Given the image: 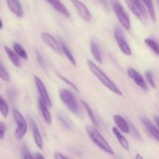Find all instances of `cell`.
Masks as SVG:
<instances>
[{
  "instance_id": "cell-4",
  "label": "cell",
  "mask_w": 159,
  "mask_h": 159,
  "mask_svg": "<svg viewBox=\"0 0 159 159\" xmlns=\"http://www.w3.org/2000/svg\"><path fill=\"white\" fill-rule=\"evenodd\" d=\"M59 96H60V99H61L64 104L68 107V110L71 113L77 114L79 112V103H78L77 99H75L73 93L69 90L62 89L59 92Z\"/></svg>"
},
{
  "instance_id": "cell-5",
  "label": "cell",
  "mask_w": 159,
  "mask_h": 159,
  "mask_svg": "<svg viewBox=\"0 0 159 159\" xmlns=\"http://www.w3.org/2000/svg\"><path fill=\"white\" fill-rule=\"evenodd\" d=\"M112 7H113L114 12L116 13L120 23L126 30L130 29V20L127 15V12L124 9V6H122L119 0H111Z\"/></svg>"
},
{
  "instance_id": "cell-23",
  "label": "cell",
  "mask_w": 159,
  "mask_h": 159,
  "mask_svg": "<svg viewBox=\"0 0 159 159\" xmlns=\"http://www.w3.org/2000/svg\"><path fill=\"white\" fill-rule=\"evenodd\" d=\"M82 103L83 104V106H84V107H85V110H86L87 113H88L89 117L91 122L93 123V124L95 126V127H98V126H99V124H98L97 120H96V116H95L94 113H93V111L92 110L91 107H90L89 106V104L87 103L86 102H85L84 100H82Z\"/></svg>"
},
{
  "instance_id": "cell-10",
  "label": "cell",
  "mask_w": 159,
  "mask_h": 159,
  "mask_svg": "<svg viewBox=\"0 0 159 159\" xmlns=\"http://www.w3.org/2000/svg\"><path fill=\"white\" fill-rule=\"evenodd\" d=\"M41 38L45 43L52 50H54L57 54H61V48L60 43L57 40L53 37L49 33L43 32L41 34Z\"/></svg>"
},
{
  "instance_id": "cell-14",
  "label": "cell",
  "mask_w": 159,
  "mask_h": 159,
  "mask_svg": "<svg viewBox=\"0 0 159 159\" xmlns=\"http://www.w3.org/2000/svg\"><path fill=\"white\" fill-rule=\"evenodd\" d=\"M141 122H142L143 125L145 127V128L148 130L149 133L153 136V138H155L156 141L158 140V127L155 126L148 118L145 117V116H141Z\"/></svg>"
},
{
  "instance_id": "cell-20",
  "label": "cell",
  "mask_w": 159,
  "mask_h": 159,
  "mask_svg": "<svg viewBox=\"0 0 159 159\" xmlns=\"http://www.w3.org/2000/svg\"><path fill=\"white\" fill-rule=\"evenodd\" d=\"M5 51H6V54H7V56L9 57V60H10L11 61H12V63L14 65V66L17 67V68H20V58H19V56L15 53V51L11 50L10 48H9L8 47H5Z\"/></svg>"
},
{
  "instance_id": "cell-22",
  "label": "cell",
  "mask_w": 159,
  "mask_h": 159,
  "mask_svg": "<svg viewBox=\"0 0 159 159\" xmlns=\"http://www.w3.org/2000/svg\"><path fill=\"white\" fill-rule=\"evenodd\" d=\"M60 45H61V51L65 54V55L68 57V59L69 60V61L72 64L73 66L75 67L76 66V61H75V58L73 56L72 53L71 52V51L69 50V48H68L66 44L64 43L63 41L60 42Z\"/></svg>"
},
{
  "instance_id": "cell-3",
  "label": "cell",
  "mask_w": 159,
  "mask_h": 159,
  "mask_svg": "<svg viewBox=\"0 0 159 159\" xmlns=\"http://www.w3.org/2000/svg\"><path fill=\"white\" fill-rule=\"evenodd\" d=\"M130 10L143 23H148V14L144 5L141 0H125Z\"/></svg>"
},
{
  "instance_id": "cell-34",
  "label": "cell",
  "mask_w": 159,
  "mask_h": 159,
  "mask_svg": "<svg viewBox=\"0 0 159 159\" xmlns=\"http://www.w3.org/2000/svg\"><path fill=\"white\" fill-rule=\"evenodd\" d=\"M6 131V126L4 123L0 121V139H2L5 137V134Z\"/></svg>"
},
{
  "instance_id": "cell-38",
  "label": "cell",
  "mask_w": 159,
  "mask_h": 159,
  "mask_svg": "<svg viewBox=\"0 0 159 159\" xmlns=\"http://www.w3.org/2000/svg\"><path fill=\"white\" fill-rule=\"evenodd\" d=\"M135 158H136V159H143V157L141 156L139 154H138V155H137V156L135 157Z\"/></svg>"
},
{
  "instance_id": "cell-19",
  "label": "cell",
  "mask_w": 159,
  "mask_h": 159,
  "mask_svg": "<svg viewBox=\"0 0 159 159\" xmlns=\"http://www.w3.org/2000/svg\"><path fill=\"white\" fill-rule=\"evenodd\" d=\"M90 50H91V52L93 54V57L95 58V60L97 62H99V64H102V54H101V51L99 49V46H98L97 43L94 41L90 42Z\"/></svg>"
},
{
  "instance_id": "cell-35",
  "label": "cell",
  "mask_w": 159,
  "mask_h": 159,
  "mask_svg": "<svg viewBox=\"0 0 159 159\" xmlns=\"http://www.w3.org/2000/svg\"><path fill=\"white\" fill-rule=\"evenodd\" d=\"M54 158L56 159H61V158H68V157H67L66 155H64L62 154L58 153V152H56L54 155Z\"/></svg>"
},
{
  "instance_id": "cell-29",
  "label": "cell",
  "mask_w": 159,
  "mask_h": 159,
  "mask_svg": "<svg viewBox=\"0 0 159 159\" xmlns=\"http://www.w3.org/2000/svg\"><path fill=\"white\" fill-rule=\"evenodd\" d=\"M128 124H129V133L131 134L132 136L134 137V138H137V139L141 140V134H140L138 129L135 127V126H134V124L130 122H128Z\"/></svg>"
},
{
  "instance_id": "cell-11",
  "label": "cell",
  "mask_w": 159,
  "mask_h": 159,
  "mask_svg": "<svg viewBox=\"0 0 159 159\" xmlns=\"http://www.w3.org/2000/svg\"><path fill=\"white\" fill-rule=\"evenodd\" d=\"M29 122L31 127V130H32L33 137H34L36 144H37V146L40 149H43V138H42L41 134H40V132L39 130L38 127H37V123L35 122V120L31 116H29Z\"/></svg>"
},
{
  "instance_id": "cell-12",
  "label": "cell",
  "mask_w": 159,
  "mask_h": 159,
  "mask_svg": "<svg viewBox=\"0 0 159 159\" xmlns=\"http://www.w3.org/2000/svg\"><path fill=\"white\" fill-rule=\"evenodd\" d=\"M127 74H128V75L133 79L134 82L140 88L143 89L144 90L147 89L148 88L145 81L143 79L142 76L138 73V71H137L134 68H129L128 71H127Z\"/></svg>"
},
{
  "instance_id": "cell-8",
  "label": "cell",
  "mask_w": 159,
  "mask_h": 159,
  "mask_svg": "<svg viewBox=\"0 0 159 159\" xmlns=\"http://www.w3.org/2000/svg\"><path fill=\"white\" fill-rule=\"evenodd\" d=\"M71 1L72 4L74 5L75 7L79 16L86 22L91 21L92 15L89 9L87 8V6L84 3H82V2L79 1V0H71Z\"/></svg>"
},
{
  "instance_id": "cell-36",
  "label": "cell",
  "mask_w": 159,
  "mask_h": 159,
  "mask_svg": "<svg viewBox=\"0 0 159 159\" xmlns=\"http://www.w3.org/2000/svg\"><path fill=\"white\" fill-rule=\"evenodd\" d=\"M33 158H37V159H41V158H44V157L40 153H36L35 155L33 156Z\"/></svg>"
},
{
  "instance_id": "cell-18",
  "label": "cell",
  "mask_w": 159,
  "mask_h": 159,
  "mask_svg": "<svg viewBox=\"0 0 159 159\" xmlns=\"http://www.w3.org/2000/svg\"><path fill=\"white\" fill-rule=\"evenodd\" d=\"M113 132L114 134V135L116 136V138H117L118 142L120 143V144L121 145V147L126 151L129 150V142L127 140V138L122 134L120 131L118 130L116 127H113Z\"/></svg>"
},
{
  "instance_id": "cell-39",
  "label": "cell",
  "mask_w": 159,
  "mask_h": 159,
  "mask_svg": "<svg viewBox=\"0 0 159 159\" xmlns=\"http://www.w3.org/2000/svg\"><path fill=\"white\" fill-rule=\"evenodd\" d=\"M3 27V23H2V20L0 19V30L2 29Z\"/></svg>"
},
{
  "instance_id": "cell-21",
  "label": "cell",
  "mask_w": 159,
  "mask_h": 159,
  "mask_svg": "<svg viewBox=\"0 0 159 159\" xmlns=\"http://www.w3.org/2000/svg\"><path fill=\"white\" fill-rule=\"evenodd\" d=\"M141 1L142 2L144 6L147 8L148 12L149 15H150L151 19L153 20L154 23H155V21H156V14H155V6H154L152 0H141Z\"/></svg>"
},
{
  "instance_id": "cell-37",
  "label": "cell",
  "mask_w": 159,
  "mask_h": 159,
  "mask_svg": "<svg viewBox=\"0 0 159 159\" xmlns=\"http://www.w3.org/2000/svg\"><path fill=\"white\" fill-rule=\"evenodd\" d=\"M155 124H156V125L158 126V116H155Z\"/></svg>"
},
{
  "instance_id": "cell-25",
  "label": "cell",
  "mask_w": 159,
  "mask_h": 159,
  "mask_svg": "<svg viewBox=\"0 0 159 159\" xmlns=\"http://www.w3.org/2000/svg\"><path fill=\"white\" fill-rule=\"evenodd\" d=\"M57 117H58L59 120H60V122L61 123L62 125L64 126V127H65V129H67V130H71V129L72 128V124H71V120H70L69 118H68V116L60 113V114L57 116Z\"/></svg>"
},
{
  "instance_id": "cell-7",
  "label": "cell",
  "mask_w": 159,
  "mask_h": 159,
  "mask_svg": "<svg viewBox=\"0 0 159 159\" xmlns=\"http://www.w3.org/2000/svg\"><path fill=\"white\" fill-rule=\"evenodd\" d=\"M114 37L115 40H116V43H117L118 47H119L120 50L125 55H131V49H130V46H129V44L127 43L125 37H124V32H123L122 30L120 27H118V26H116L114 30Z\"/></svg>"
},
{
  "instance_id": "cell-16",
  "label": "cell",
  "mask_w": 159,
  "mask_h": 159,
  "mask_svg": "<svg viewBox=\"0 0 159 159\" xmlns=\"http://www.w3.org/2000/svg\"><path fill=\"white\" fill-rule=\"evenodd\" d=\"M46 1H48L56 9V11H57L59 13L63 15L64 16H70L69 11L68 10V9L65 7V5L60 0H46Z\"/></svg>"
},
{
  "instance_id": "cell-28",
  "label": "cell",
  "mask_w": 159,
  "mask_h": 159,
  "mask_svg": "<svg viewBox=\"0 0 159 159\" xmlns=\"http://www.w3.org/2000/svg\"><path fill=\"white\" fill-rule=\"evenodd\" d=\"M0 78L2 80H4L5 82H9V81H10V75H9L6 67L2 63L1 61H0Z\"/></svg>"
},
{
  "instance_id": "cell-27",
  "label": "cell",
  "mask_w": 159,
  "mask_h": 159,
  "mask_svg": "<svg viewBox=\"0 0 159 159\" xmlns=\"http://www.w3.org/2000/svg\"><path fill=\"white\" fill-rule=\"evenodd\" d=\"M0 113H2L5 118L7 117L8 114H9V107L8 104L6 103V101L4 100L2 97L0 96Z\"/></svg>"
},
{
  "instance_id": "cell-6",
  "label": "cell",
  "mask_w": 159,
  "mask_h": 159,
  "mask_svg": "<svg viewBox=\"0 0 159 159\" xmlns=\"http://www.w3.org/2000/svg\"><path fill=\"white\" fill-rule=\"evenodd\" d=\"M12 116H13L16 124H17L16 130L15 131V138L16 139L20 141L23 139L27 131V124L21 113L16 109L12 110Z\"/></svg>"
},
{
  "instance_id": "cell-30",
  "label": "cell",
  "mask_w": 159,
  "mask_h": 159,
  "mask_svg": "<svg viewBox=\"0 0 159 159\" xmlns=\"http://www.w3.org/2000/svg\"><path fill=\"white\" fill-rule=\"evenodd\" d=\"M145 76H146V79H147L148 82V83H149V85H150L152 87V88L157 89L156 84H155V79H154L153 75H152V71H146Z\"/></svg>"
},
{
  "instance_id": "cell-9",
  "label": "cell",
  "mask_w": 159,
  "mask_h": 159,
  "mask_svg": "<svg viewBox=\"0 0 159 159\" xmlns=\"http://www.w3.org/2000/svg\"><path fill=\"white\" fill-rule=\"evenodd\" d=\"M34 81H35L36 86H37V90L39 92V94H40V98L43 100V102H45L48 107H51L52 103H51V100L49 97V95H48V91L46 89V87L43 85V82H42L41 79L38 77V76L34 75Z\"/></svg>"
},
{
  "instance_id": "cell-17",
  "label": "cell",
  "mask_w": 159,
  "mask_h": 159,
  "mask_svg": "<svg viewBox=\"0 0 159 159\" xmlns=\"http://www.w3.org/2000/svg\"><path fill=\"white\" fill-rule=\"evenodd\" d=\"M113 120H114L115 124L117 126L118 130L120 131L125 134L129 133V124L124 117H122L120 115H115L113 116Z\"/></svg>"
},
{
  "instance_id": "cell-1",
  "label": "cell",
  "mask_w": 159,
  "mask_h": 159,
  "mask_svg": "<svg viewBox=\"0 0 159 159\" xmlns=\"http://www.w3.org/2000/svg\"><path fill=\"white\" fill-rule=\"evenodd\" d=\"M88 65L90 71H92L93 75L99 79V81L101 82V83L103 85H105L107 89L112 91L113 93H116V94L119 95V96H123V93L122 92L120 91L119 88L116 86V84L94 63L92 61H88Z\"/></svg>"
},
{
  "instance_id": "cell-15",
  "label": "cell",
  "mask_w": 159,
  "mask_h": 159,
  "mask_svg": "<svg viewBox=\"0 0 159 159\" xmlns=\"http://www.w3.org/2000/svg\"><path fill=\"white\" fill-rule=\"evenodd\" d=\"M38 106H39V109H40V113H41L42 116H43L45 122H46L48 125L51 124V122H52V118H51V113H50V111L48 110V106L45 104V102H43V100L40 97L38 99Z\"/></svg>"
},
{
  "instance_id": "cell-2",
  "label": "cell",
  "mask_w": 159,
  "mask_h": 159,
  "mask_svg": "<svg viewBox=\"0 0 159 159\" xmlns=\"http://www.w3.org/2000/svg\"><path fill=\"white\" fill-rule=\"evenodd\" d=\"M85 130H86L87 134H88L89 137L90 139L98 146L100 149L106 152L107 154L113 155L114 152L109 143L106 141L105 138L102 137L100 132L97 130L96 127H93V126L87 125L85 126Z\"/></svg>"
},
{
  "instance_id": "cell-33",
  "label": "cell",
  "mask_w": 159,
  "mask_h": 159,
  "mask_svg": "<svg viewBox=\"0 0 159 159\" xmlns=\"http://www.w3.org/2000/svg\"><path fill=\"white\" fill-rule=\"evenodd\" d=\"M22 157H23V158L25 159L33 158V155H31V154L30 153V152L28 151V149L26 148V146H24L23 148L22 149Z\"/></svg>"
},
{
  "instance_id": "cell-31",
  "label": "cell",
  "mask_w": 159,
  "mask_h": 159,
  "mask_svg": "<svg viewBox=\"0 0 159 159\" xmlns=\"http://www.w3.org/2000/svg\"><path fill=\"white\" fill-rule=\"evenodd\" d=\"M36 55H37V61H38L39 65L43 68V69H46V61H44L43 57H42V55L40 54V53L38 51H36Z\"/></svg>"
},
{
  "instance_id": "cell-13",
  "label": "cell",
  "mask_w": 159,
  "mask_h": 159,
  "mask_svg": "<svg viewBox=\"0 0 159 159\" xmlns=\"http://www.w3.org/2000/svg\"><path fill=\"white\" fill-rule=\"evenodd\" d=\"M6 3H7L8 8L12 13L20 18L23 16L24 13H23V8L19 0H6Z\"/></svg>"
},
{
  "instance_id": "cell-24",
  "label": "cell",
  "mask_w": 159,
  "mask_h": 159,
  "mask_svg": "<svg viewBox=\"0 0 159 159\" xmlns=\"http://www.w3.org/2000/svg\"><path fill=\"white\" fill-rule=\"evenodd\" d=\"M12 48H13L14 51H15L16 54L18 56H20V57H22L24 60H26L28 58L27 54H26V51H25L24 48L18 43H14L12 45Z\"/></svg>"
},
{
  "instance_id": "cell-26",
  "label": "cell",
  "mask_w": 159,
  "mask_h": 159,
  "mask_svg": "<svg viewBox=\"0 0 159 159\" xmlns=\"http://www.w3.org/2000/svg\"><path fill=\"white\" fill-rule=\"evenodd\" d=\"M144 43L148 45V46L150 48V49H152L157 55L159 54V47L158 43L156 41H155L154 40H152L150 38H146L144 39Z\"/></svg>"
},
{
  "instance_id": "cell-32",
  "label": "cell",
  "mask_w": 159,
  "mask_h": 159,
  "mask_svg": "<svg viewBox=\"0 0 159 159\" xmlns=\"http://www.w3.org/2000/svg\"><path fill=\"white\" fill-rule=\"evenodd\" d=\"M57 75L58 76V77L60 78V79H61L62 81H64V82H65V83H67V84H68V85H69L70 86H71V87H72V89H75V91H78V88H77V87H76V85H75V84L73 83V82H71V81L68 80V79H67L66 78L63 77V76H62L61 75H59L58 73H57Z\"/></svg>"
}]
</instances>
